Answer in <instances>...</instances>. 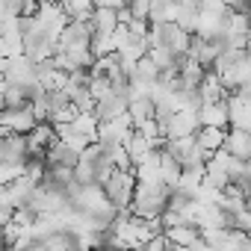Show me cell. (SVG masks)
<instances>
[{"label": "cell", "instance_id": "obj_25", "mask_svg": "<svg viewBox=\"0 0 251 251\" xmlns=\"http://www.w3.org/2000/svg\"><path fill=\"white\" fill-rule=\"evenodd\" d=\"M242 180H251V160L245 163V175H242Z\"/></svg>", "mask_w": 251, "mask_h": 251}, {"label": "cell", "instance_id": "obj_20", "mask_svg": "<svg viewBox=\"0 0 251 251\" xmlns=\"http://www.w3.org/2000/svg\"><path fill=\"white\" fill-rule=\"evenodd\" d=\"M124 145H127V151H130V157H133V163L139 166L151 151H154V145H151V139H145L139 130H133V136L127 139V142H124Z\"/></svg>", "mask_w": 251, "mask_h": 251}, {"label": "cell", "instance_id": "obj_13", "mask_svg": "<svg viewBox=\"0 0 251 251\" xmlns=\"http://www.w3.org/2000/svg\"><path fill=\"white\" fill-rule=\"evenodd\" d=\"M195 142L213 157V154H219V151L225 148V142H227V130H225V127H204V124H201V130L195 133Z\"/></svg>", "mask_w": 251, "mask_h": 251}, {"label": "cell", "instance_id": "obj_11", "mask_svg": "<svg viewBox=\"0 0 251 251\" xmlns=\"http://www.w3.org/2000/svg\"><path fill=\"white\" fill-rule=\"evenodd\" d=\"M198 92H201L204 103H222V100L230 98V89L225 86L222 74H216V71H207V77H204V83H201Z\"/></svg>", "mask_w": 251, "mask_h": 251}, {"label": "cell", "instance_id": "obj_18", "mask_svg": "<svg viewBox=\"0 0 251 251\" xmlns=\"http://www.w3.org/2000/svg\"><path fill=\"white\" fill-rule=\"evenodd\" d=\"M130 118H133V124H142V121H148V118H157V103H154V98L151 95H139V98H133L130 100Z\"/></svg>", "mask_w": 251, "mask_h": 251}, {"label": "cell", "instance_id": "obj_14", "mask_svg": "<svg viewBox=\"0 0 251 251\" xmlns=\"http://www.w3.org/2000/svg\"><path fill=\"white\" fill-rule=\"evenodd\" d=\"M48 166H65V169H74L77 163H80V151H74L68 142H53L50 148H48Z\"/></svg>", "mask_w": 251, "mask_h": 251}, {"label": "cell", "instance_id": "obj_29", "mask_svg": "<svg viewBox=\"0 0 251 251\" xmlns=\"http://www.w3.org/2000/svg\"><path fill=\"white\" fill-rule=\"evenodd\" d=\"M248 56H251V53H248Z\"/></svg>", "mask_w": 251, "mask_h": 251}, {"label": "cell", "instance_id": "obj_6", "mask_svg": "<svg viewBox=\"0 0 251 251\" xmlns=\"http://www.w3.org/2000/svg\"><path fill=\"white\" fill-rule=\"evenodd\" d=\"M92 39H95L92 21H68V27L59 36V48L62 50H68V48H92Z\"/></svg>", "mask_w": 251, "mask_h": 251}, {"label": "cell", "instance_id": "obj_8", "mask_svg": "<svg viewBox=\"0 0 251 251\" xmlns=\"http://www.w3.org/2000/svg\"><path fill=\"white\" fill-rule=\"evenodd\" d=\"M36 186H39V183H36L30 175H24V177H18L15 183H9V186L0 189V204H3V207H24V204L30 201V195H33Z\"/></svg>", "mask_w": 251, "mask_h": 251}, {"label": "cell", "instance_id": "obj_7", "mask_svg": "<svg viewBox=\"0 0 251 251\" xmlns=\"http://www.w3.org/2000/svg\"><path fill=\"white\" fill-rule=\"evenodd\" d=\"M227 48V42H216V39H204V36H192V48H189V56L192 59H198L207 71H213V65H216V59H219V53Z\"/></svg>", "mask_w": 251, "mask_h": 251}, {"label": "cell", "instance_id": "obj_15", "mask_svg": "<svg viewBox=\"0 0 251 251\" xmlns=\"http://www.w3.org/2000/svg\"><path fill=\"white\" fill-rule=\"evenodd\" d=\"M30 100H33V95H30V89H27V86L3 80V109H18V106H30Z\"/></svg>", "mask_w": 251, "mask_h": 251}, {"label": "cell", "instance_id": "obj_4", "mask_svg": "<svg viewBox=\"0 0 251 251\" xmlns=\"http://www.w3.org/2000/svg\"><path fill=\"white\" fill-rule=\"evenodd\" d=\"M33 160V148H30V136L27 133H12L3 130L0 139V163H30Z\"/></svg>", "mask_w": 251, "mask_h": 251}, {"label": "cell", "instance_id": "obj_5", "mask_svg": "<svg viewBox=\"0 0 251 251\" xmlns=\"http://www.w3.org/2000/svg\"><path fill=\"white\" fill-rule=\"evenodd\" d=\"M39 124L33 106H18V109H3L0 112V127L12 130V133H30Z\"/></svg>", "mask_w": 251, "mask_h": 251}, {"label": "cell", "instance_id": "obj_28", "mask_svg": "<svg viewBox=\"0 0 251 251\" xmlns=\"http://www.w3.org/2000/svg\"><path fill=\"white\" fill-rule=\"evenodd\" d=\"M169 3H180V0H169Z\"/></svg>", "mask_w": 251, "mask_h": 251}, {"label": "cell", "instance_id": "obj_21", "mask_svg": "<svg viewBox=\"0 0 251 251\" xmlns=\"http://www.w3.org/2000/svg\"><path fill=\"white\" fill-rule=\"evenodd\" d=\"M24 175H27L24 163H0V186H9V183H15Z\"/></svg>", "mask_w": 251, "mask_h": 251}, {"label": "cell", "instance_id": "obj_9", "mask_svg": "<svg viewBox=\"0 0 251 251\" xmlns=\"http://www.w3.org/2000/svg\"><path fill=\"white\" fill-rule=\"evenodd\" d=\"M27 136H30L33 157H42V160L48 157V148H50L53 142H59V133H56V124H53V121H39Z\"/></svg>", "mask_w": 251, "mask_h": 251}, {"label": "cell", "instance_id": "obj_23", "mask_svg": "<svg viewBox=\"0 0 251 251\" xmlns=\"http://www.w3.org/2000/svg\"><path fill=\"white\" fill-rule=\"evenodd\" d=\"M95 6H106V9H121V6H127L124 0H95Z\"/></svg>", "mask_w": 251, "mask_h": 251}, {"label": "cell", "instance_id": "obj_19", "mask_svg": "<svg viewBox=\"0 0 251 251\" xmlns=\"http://www.w3.org/2000/svg\"><path fill=\"white\" fill-rule=\"evenodd\" d=\"M177 12H180L177 3H169V0H154V3H151V12H148V21H151V27L169 24V21H177Z\"/></svg>", "mask_w": 251, "mask_h": 251}, {"label": "cell", "instance_id": "obj_26", "mask_svg": "<svg viewBox=\"0 0 251 251\" xmlns=\"http://www.w3.org/2000/svg\"><path fill=\"white\" fill-rule=\"evenodd\" d=\"M248 53H251V30H248Z\"/></svg>", "mask_w": 251, "mask_h": 251}, {"label": "cell", "instance_id": "obj_17", "mask_svg": "<svg viewBox=\"0 0 251 251\" xmlns=\"http://www.w3.org/2000/svg\"><path fill=\"white\" fill-rule=\"evenodd\" d=\"M166 236L172 239V245H195L204 230L198 225H175V227H166Z\"/></svg>", "mask_w": 251, "mask_h": 251}, {"label": "cell", "instance_id": "obj_24", "mask_svg": "<svg viewBox=\"0 0 251 251\" xmlns=\"http://www.w3.org/2000/svg\"><path fill=\"white\" fill-rule=\"evenodd\" d=\"M236 95H239L242 100H248V103H251V80H248L245 86H239V89H236Z\"/></svg>", "mask_w": 251, "mask_h": 251}, {"label": "cell", "instance_id": "obj_1", "mask_svg": "<svg viewBox=\"0 0 251 251\" xmlns=\"http://www.w3.org/2000/svg\"><path fill=\"white\" fill-rule=\"evenodd\" d=\"M169 195H172V186L166 183H139L130 213L139 219H160L169 210Z\"/></svg>", "mask_w": 251, "mask_h": 251}, {"label": "cell", "instance_id": "obj_12", "mask_svg": "<svg viewBox=\"0 0 251 251\" xmlns=\"http://www.w3.org/2000/svg\"><path fill=\"white\" fill-rule=\"evenodd\" d=\"M225 151L248 163V160H251V130H245V127H230V130H227Z\"/></svg>", "mask_w": 251, "mask_h": 251}, {"label": "cell", "instance_id": "obj_3", "mask_svg": "<svg viewBox=\"0 0 251 251\" xmlns=\"http://www.w3.org/2000/svg\"><path fill=\"white\" fill-rule=\"evenodd\" d=\"M157 118L163 124V136L166 139H183V136H195L201 130L198 112H189V109H180L175 115H157Z\"/></svg>", "mask_w": 251, "mask_h": 251}, {"label": "cell", "instance_id": "obj_22", "mask_svg": "<svg viewBox=\"0 0 251 251\" xmlns=\"http://www.w3.org/2000/svg\"><path fill=\"white\" fill-rule=\"evenodd\" d=\"M30 106H33V112H36V118L39 121H50V95H48V89L45 92H39L33 100H30Z\"/></svg>", "mask_w": 251, "mask_h": 251}, {"label": "cell", "instance_id": "obj_27", "mask_svg": "<svg viewBox=\"0 0 251 251\" xmlns=\"http://www.w3.org/2000/svg\"><path fill=\"white\" fill-rule=\"evenodd\" d=\"M124 251H145V248H124Z\"/></svg>", "mask_w": 251, "mask_h": 251}, {"label": "cell", "instance_id": "obj_10", "mask_svg": "<svg viewBox=\"0 0 251 251\" xmlns=\"http://www.w3.org/2000/svg\"><path fill=\"white\" fill-rule=\"evenodd\" d=\"M198 118L204 127H225L230 130V106L222 100V103H204L198 109Z\"/></svg>", "mask_w": 251, "mask_h": 251}, {"label": "cell", "instance_id": "obj_16", "mask_svg": "<svg viewBox=\"0 0 251 251\" xmlns=\"http://www.w3.org/2000/svg\"><path fill=\"white\" fill-rule=\"evenodd\" d=\"M92 27L95 33H115L121 27V18H118V9H106V6H95L92 12Z\"/></svg>", "mask_w": 251, "mask_h": 251}, {"label": "cell", "instance_id": "obj_2", "mask_svg": "<svg viewBox=\"0 0 251 251\" xmlns=\"http://www.w3.org/2000/svg\"><path fill=\"white\" fill-rule=\"evenodd\" d=\"M136 186H139L136 172H124V169H115V172H112V177L103 183V189H106L109 201H112L118 210H130V207H133Z\"/></svg>", "mask_w": 251, "mask_h": 251}]
</instances>
